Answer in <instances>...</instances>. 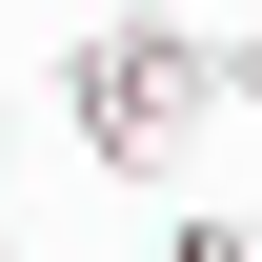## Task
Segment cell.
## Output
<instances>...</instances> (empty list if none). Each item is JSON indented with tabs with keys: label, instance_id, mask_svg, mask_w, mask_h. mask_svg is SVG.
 <instances>
[{
	"label": "cell",
	"instance_id": "obj_1",
	"mask_svg": "<svg viewBox=\"0 0 262 262\" xmlns=\"http://www.w3.org/2000/svg\"><path fill=\"white\" fill-rule=\"evenodd\" d=\"M202 20H81L61 40V141L101 182H182V141H202Z\"/></svg>",
	"mask_w": 262,
	"mask_h": 262
},
{
	"label": "cell",
	"instance_id": "obj_2",
	"mask_svg": "<svg viewBox=\"0 0 262 262\" xmlns=\"http://www.w3.org/2000/svg\"><path fill=\"white\" fill-rule=\"evenodd\" d=\"M162 262H262V222H162Z\"/></svg>",
	"mask_w": 262,
	"mask_h": 262
},
{
	"label": "cell",
	"instance_id": "obj_3",
	"mask_svg": "<svg viewBox=\"0 0 262 262\" xmlns=\"http://www.w3.org/2000/svg\"><path fill=\"white\" fill-rule=\"evenodd\" d=\"M0 262H20V242H0Z\"/></svg>",
	"mask_w": 262,
	"mask_h": 262
}]
</instances>
